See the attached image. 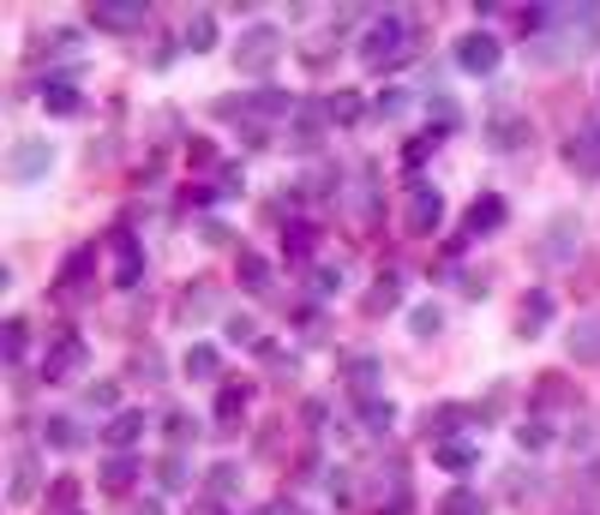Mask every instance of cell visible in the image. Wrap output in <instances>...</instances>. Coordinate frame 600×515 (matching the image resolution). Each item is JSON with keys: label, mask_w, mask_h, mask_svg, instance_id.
Wrapping results in <instances>:
<instances>
[{"label": "cell", "mask_w": 600, "mask_h": 515, "mask_svg": "<svg viewBox=\"0 0 600 515\" xmlns=\"http://www.w3.org/2000/svg\"><path fill=\"white\" fill-rule=\"evenodd\" d=\"M408 48H415V24H408L403 12H385V19H373V24H366V36H361V60H366L373 72L403 67Z\"/></svg>", "instance_id": "obj_1"}, {"label": "cell", "mask_w": 600, "mask_h": 515, "mask_svg": "<svg viewBox=\"0 0 600 515\" xmlns=\"http://www.w3.org/2000/svg\"><path fill=\"white\" fill-rule=\"evenodd\" d=\"M276 55H283V31L276 24H247L235 43V67L252 72V79H264V72L276 67Z\"/></svg>", "instance_id": "obj_2"}, {"label": "cell", "mask_w": 600, "mask_h": 515, "mask_svg": "<svg viewBox=\"0 0 600 515\" xmlns=\"http://www.w3.org/2000/svg\"><path fill=\"white\" fill-rule=\"evenodd\" d=\"M145 19H150L145 0H97V7H91V24H97V31H109V36L145 31Z\"/></svg>", "instance_id": "obj_3"}, {"label": "cell", "mask_w": 600, "mask_h": 515, "mask_svg": "<svg viewBox=\"0 0 600 515\" xmlns=\"http://www.w3.org/2000/svg\"><path fill=\"white\" fill-rule=\"evenodd\" d=\"M499 60H505V48L493 31H468L463 43H456V67L463 72H480V79H487V72H499Z\"/></svg>", "instance_id": "obj_4"}, {"label": "cell", "mask_w": 600, "mask_h": 515, "mask_svg": "<svg viewBox=\"0 0 600 515\" xmlns=\"http://www.w3.org/2000/svg\"><path fill=\"white\" fill-rule=\"evenodd\" d=\"M577 252H582V222L577 216H558V222L546 228V240H541V264H570Z\"/></svg>", "instance_id": "obj_5"}, {"label": "cell", "mask_w": 600, "mask_h": 515, "mask_svg": "<svg viewBox=\"0 0 600 515\" xmlns=\"http://www.w3.org/2000/svg\"><path fill=\"white\" fill-rule=\"evenodd\" d=\"M565 162H570L577 174H600V114H595V121H582L577 133H570Z\"/></svg>", "instance_id": "obj_6"}, {"label": "cell", "mask_w": 600, "mask_h": 515, "mask_svg": "<svg viewBox=\"0 0 600 515\" xmlns=\"http://www.w3.org/2000/svg\"><path fill=\"white\" fill-rule=\"evenodd\" d=\"M84 366V342L79 336H55L48 342V354H43V378L55 384V378H72V371Z\"/></svg>", "instance_id": "obj_7"}, {"label": "cell", "mask_w": 600, "mask_h": 515, "mask_svg": "<svg viewBox=\"0 0 600 515\" xmlns=\"http://www.w3.org/2000/svg\"><path fill=\"white\" fill-rule=\"evenodd\" d=\"M48 162H55V145H43V138H24L19 150H12V180H43L48 174Z\"/></svg>", "instance_id": "obj_8"}, {"label": "cell", "mask_w": 600, "mask_h": 515, "mask_svg": "<svg viewBox=\"0 0 600 515\" xmlns=\"http://www.w3.org/2000/svg\"><path fill=\"white\" fill-rule=\"evenodd\" d=\"M439 216H444V198H439V186H415V192H408V228H415V234H427V228H439Z\"/></svg>", "instance_id": "obj_9"}, {"label": "cell", "mask_w": 600, "mask_h": 515, "mask_svg": "<svg viewBox=\"0 0 600 515\" xmlns=\"http://www.w3.org/2000/svg\"><path fill=\"white\" fill-rule=\"evenodd\" d=\"M570 359L577 366H600V312H589V318H577V330H570Z\"/></svg>", "instance_id": "obj_10"}, {"label": "cell", "mask_w": 600, "mask_h": 515, "mask_svg": "<svg viewBox=\"0 0 600 515\" xmlns=\"http://www.w3.org/2000/svg\"><path fill=\"white\" fill-rule=\"evenodd\" d=\"M138 432H145V414H133V408H126V414H114V420H109L102 444H109V449H133V444H138Z\"/></svg>", "instance_id": "obj_11"}, {"label": "cell", "mask_w": 600, "mask_h": 515, "mask_svg": "<svg viewBox=\"0 0 600 515\" xmlns=\"http://www.w3.org/2000/svg\"><path fill=\"white\" fill-rule=\"evenodd\" d=\"M546 324H553V294H529L522 312H517V330H522V336H534V330H546Z\"/></svg>", "instance_id": "obj_12"}, {"label": "cell", "mask_w": 600, "mask_h": 515, "mask_svg": "<svg viewBox=\"0 0 600 515\" xmlns=\"http://www.w3.org/2000/svg\"><path fill=\"white\" fill-rule=\"evenodd\" d=\"M79 102L84 96H79V84H72V79H48L43 84V108L48 114H79Z\"/></svg>", "instance_id": "obj_13"}, {"label": "cell", "mask_w": 600, "mask_h": 515, "mask_svg": "<svg viewBox=\"0 0 600 515\" xmlns=\"http://www.w3.org/2000/svg\"><path fill=\"white\" fill-rule=\"evenodd\" d=\"M529 138H534V126L517 121V114H499V121H493V145H499V150H522Z\"/></svg>", "instance_id": "obj_14"}, {"label": "cell", "mask_w": 600, "mask_h": 515, "mask_svg": "<svg viewBox=\"0 0 600 515\" xmlns=\"http://www.w3.org/2000/svg\"><path fill=\"white\" fill-rule=\"evenodd\" d=\"M505 222V198H493V192H480V204L468 210V234H493V228Z\"/></svg>", "instance_id": "obj_15"}, {"label": "cell", "mask_w": 600, "mask_h": 515, "mask_svg": "<svg viewBox=\"0 0 600 515\" xmlns=\"http://www.w3.org/2000/svg\"><path fill=\"white\" fill-rule=\"evenodd\" d=\"M133 480H138V461L133 456H114L109 468H102V492H126Z\"/></svg>", "instance_id": "obj_16"}, {"label": "cell", "mask_w": 600, "mask_h": 515, "mask_svg": "<svg viewBox=\"0 0 600 515\" xmlns=\"http://www.w3.org/2000/svg\"><path fill=\"white\" fill-rule=\"evenodd\" d=\"M216 371H223V359H216V347H211V342L186 347V378H216Z\"/></svg>", "instance_id": "obj_17"}, {"label": "cell", "mask_w": 600, "mask_h": 515, "mask_svg": "<svg viewBox=\"0 0 600 515\" xmlns=\"http://www.w3.org/2000/svg\"><path fill=\"white\" fill-rule=\"evenodd\" d=\"M475 456H480L475 444H439V449H432V461H439V468H451V473L475 468Z\"/></svg>", "instance_id": "obj_18"}, {"label": "cell", "mask_w": 600, "mask_h": 515, "mask_svg": "<svg viewBox=\"0 0 600 515\" xmlns=\"http://www.w3.org/2000/svg\"><path fill=\"white\" fill-rule=\"evenodd\" d=\"M439 515H487V504H480V492H475V485H456V492L439 504Z\"/></svg>", "instance_id": "obj_19"}, {"label": "cell", "mask_w": 600, "mask_h": 515, "mask_svg": "<svg viewBox=\"0 0 600 515\" xmlns=\"http://www.w3.org/2000/svg\"><path fill=\"white\" fill-rule=\"evenodd\" d=\"M240 414H247V384H228V390L216 396V420H223V426H235Z\"/></svg>", "instance_id": "obj_20"}, {"label": "cell", "mask_w": 600, "mask_h": 515, "mask_svg": "<svg viewBox=\"0 0 600 515\" xmlns=\"http://www.w3.org/2000/svg\"><path fill=\"white\" fill-rule=\"evenodd\" d=\"M24 347H31L24 318H7V330H0V354H7V359H24Z\"/></svg>", "instance_id": "obj_21"}, {"label": "cell", "mask_w": 600, "mask_h": 515, "mask_svg": "<svg viewBox=\"0 0 600 515\" xmlns=\"http://www.w3.org/2000/svg\"><path fill=\"white\" fill-rule=\"evenodd\" d=\"M325 114H330V121H342V126L361 121V96H354V90H337V96L325 102Z\"/></svg>", "instance_id": "obj_22"}, {"label": "cell", "mask_w": 600, "mask_h": 515, "mask_svg": "<svg viewBox=\"0 0 600 515\" xmlns=\"http://www.w3.org/2000/svg\"><path fill=\"white\" fill-rule=\"evenodd\" d=\"M43 437H48L55 449H79V426H72L67 414H55V420H48V426H43Z\"/></svg>", "instance_id": "obj_23"}, {"label": "cell", "mask_w": 600, "mask_h": 515, "mask_svg": "<svg viewBox=\"0 0 600 515\" xmlns=\"http://www.w3.org/2000/svg\"><path fill=\"white\" fill-rule=\"evenodd\" d=\"M186 48H216V19L211 12H199V19L186 24Z\"/></svg>", "instance_id": "obj_24"}, {"label": "cell", "mask_w": 600, "mask_h": 515, "mask_svg": "<svg viewBox=\"0 0 600 515\" xmlns=\"http://www.w3.org/2000/svg\"><path fill=\"white\" fill-rule=\"evenodd\" d=\"M240 276H247V288H271V264H264V258H252V252H240Z\"/></svg>", "instance_id": "obj_25"}, {"label": "cell", "mask_w": 600, "mask_h": 515, "mask_svg": "<svg viewBox=\"0 0 600 515\" xmlns=\"http://www.w3.org/2000/svg\"><path fill=\"white\" fill-rule=\"evenodd\" d=\"M138 276H145V264H138V252L121 240V264H114V282H121V288H133Z\"/></svg>", "instance_id": "obj_26"}, {"label": "cell", "mask_w": 600, "mask_h": 515, "mask_svg": "<svg viewBox=\"0 0 600 515\" xmlns=\"http://www.w3.org/2000/svg\"><path fill=\"white\" fill-rule=\"evenodd\" d=\"M91 264H97V247L72 252V258H67V270H60V282H79V276H84V270H91Z\"/></svg>", "instance_id": "obj_27"}, {"label": "cell", "mask_w": 600, "mask_h": 515, "mask_svg": "<svg viewBox=\"0 0 600 515\" xmlns=\"http://www.w3.org/2000/svg\"><path fill=\"white\" fill-rule=\"evenodd\" d=\"M84 402L91 408H121V384H97V390H84Z\"/></svg>", "instance_id": "obj_28"}, {"label": "cell", "mask_w": 600, "mask_h": 515, "mask_svg": "<svg viewBox=\"0 0 600 515\" xmlns=\"http://www.w3.org/2000/svg\"><path fill=\"white\" fill-rule=\"evenodd\" d=\"M361 420H366V426H390L397 414H390V402H373V396H366V402H361Z\"/></svg>", "instance_id": "obj_29"}, {"label": "cell", "mask_w": 600, "mask_h": 515, "mask_svg": "<svg viewBox=\"0 0 600 515\" xmlns=\"http://www.w3.org/2000/svg\"><path fill=\"white\" fill-rule=\"evenodd\" d=\"M517 444H522V449H546V444H553V432H546L541 420H529V426H522V437H517Z\"/></svg>", "instance_id": "obj_30"}, {"label": "cell", "mask_w": 600, "mask_h": 515, "mask_svg": "<svg viewBox=\"0 0 600 515\" xmlns=\"http://www.w3.org/2000/svg\"><path fill=\"white\" fill-rule=\"evenodd\" d=\"M403 102H408L403 90H385V96L373 102V114H385V121H397V114H403Z\"/></svg>", "instance_id": "obj_31"}, {"label": "cell", "mask_w": 600, "mask_h": 515, "mask_svg": "<svg viewBox=\"0 0 600 515\" xmlns=\"http://www.w3.org/2000/svg\"><path fill=\"white\" fill-rule=\"evenodd\" d=\"M24 497H31V461L12 468V504H24Z\"/></svg>", "instance_id": "obj_32"}, {"label": "cell", "mask_w": 600, "mask_h": 515, "mask_svg": "<svg viewBox=\"0 0 600 515\" xmlns=\"http://www.w3.org/2000/svg\"><path fill=\"white\" fill-rule=\"evenodd\" d=\"M330 288H342V270H313V294H330Z\"/></svg>", "instance_id": "obj_33"}, {"label": "cell", "mask_w": 600, "mask_h": 515, "mask_svg": "<svg viewBox=\"0 0 600 515\" xmlns=\"http://www.w3.org/2000/svg\"><path fill=\"white\" fill-rule=\"evenodd\" d=\"M385 306H397V282H378V294H373V312H385Z\"/></svg>", "instance_id": "obj_34"}, {"label": "cell", "mask_w": 600, "mask_h": 515, "mask_svg": "<svg viewBox=\"0 0 600 515\" xmlns=\"http://www.w3.org/2000/svg\"><path fill=\"white\" fill-rule=\"evenodd\" d=\"M415 336H439V312H415Z\"/></svg>", "instance_id": "obj_35"}, {"label": "cell", "mask_w": 600, "mask_h": 515, "mask_svg": "<svg viewBox=\"0 0 600 515\" xmlns=\"http://www.w3.org/2000/svg\"><path fill=\"white\" fill-rule=\"evenodd\" d=\"M72 485H79V480H55V504L60 510H72Z\"/></svg>", "instance_id": "obj_36"}, {"label": "cell", "mask_w": 600, "mask_h": 515, "mask_svg": "<svg viewBox=\"0 0 600 515\" xmlns=\"http://www.w3.org/2000/svg\"><path fill=\"white\" fill-rule=\"evenodd\" d=\"M67 515H79V510H67Z\"/></svg>", "instance_id": "obj_37"}]
</instances>
